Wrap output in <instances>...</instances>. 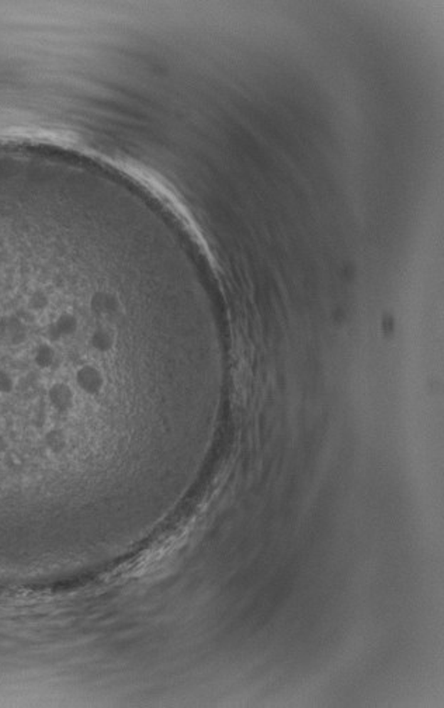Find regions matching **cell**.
Wrapping results in <instances>:
<instances>
[{"instance_id":"6da1fadb","label":"cell","mask_w":444,"mask_h":708,"mask_svg":"<svg viewBox=\"0 0 444 708\" xmlns=\"http://www.w3.org/2000/svg\"><path fill=\"white\" fill-rule=\"evenodd\" d=\"M75 382L89 396H97L105 388V376L96 366H82L78 369Z\"/></svg>"},{"instance_id":"7a4b0ae2","label":"cell","mask_w":444,"mask_h":708,"mask_svg":"<svg viewBox=\"0 0 444 708\" xmlns=\"http://www.w3.org/2000/svg\"><path fill=\"white\" fill-rule=\"evenodd\" d=\"M47 398L53 409L59 413L69 412L75 405V392L65 382H56L50 386Z\"/></svg>"},{"instance_id":"3957f363","label":"cell","mask_w":444,"mask_h":708,"mask_svg":"<svg viewBox=\"0 0 444 708\" xmlns=\"http://www.w3.org/2000/svg\"><path fill=\"white\" fill-rule=\"evenodd\" d=\"M114 325H118V324L107 322V324L95 327L89 333V343L96 353L105 354V353H109L112 350L114 343H115V337H117Z\"/></svg>"},{"instance_id":"277c9868","label":"cell","mask_w":444,"mask_h":708,"mask_svg":"<svg viewBox=\"0 0 444 708\" xmlns=\"http://www.w3.org/2000/svg\"><path fill=\"white\" fill-rule=\"evenodd\" d=\"M56 361V350L53 343L41 342L34 353V363L41 370L51 369Z\"/></svg>"},{"instance_id":"5b68a950","label":"cell","mask_w":444,"mask_h":708,"mask_svg":"<svg viewBox=\"0 0 444 708\" xmlns=\"http://www.w3.org/2000/svg\"><path fill=\"white\" fill-rule=\"evenodd\" d=\"M44 443H46V447L47 450L53 454V455H59L62 454L66 447H68V437L66 435L62 432V430H58V429H53L50 432L46 433L44 436Z\"/></svg>"},{"instance_id":"8992f818","label":"cell","mask_w":444,"mask_h":708,"mask_svg":"<svg viewBox=\"0 0 444 708\" xmlns=\"http://www.w3.org/2000/svg\"><path fill=\"white\" fill-rule=\"evenodd\" d=\"M13 389H14L13 377L7 371L0 370V393L7 395V393H11Z\"/></svg>"},{"instance_id":"52a82bcc","label":"cell","mask_w":444,"mask_h":708,"mask_svg":"<svg viewBox=\"0 0 444 708\" xmlns=\"http://www.w3.org/2000/svg\"><path fill=\"white\" fill-rule=\"evenodd\" d=\"M9 447L10 445H9L7 438L3 436V435H0V455H6L7 451H9Z\"/></svg>"}]
</instances>
